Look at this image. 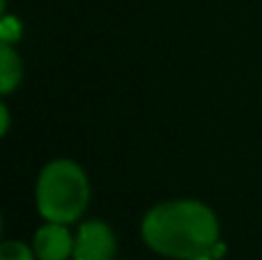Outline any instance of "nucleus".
<instances>
[{
    "mask_svg": "<svg viewBox=\"0 0 262 260\" xmlns=\"http://www.w3.org/2000/svg\"><path fill=\"white\" fill-rule=\"evenodd\" d=\"M143 240L152 251L189 260L212 256L219 244V219L200 201H166L154 205L140 224Z\"/></svg>",
    "mask_w": 262,
    "mask_h": 260,
    "instance_id": "f257e3e1",
    "label": "nucleus"
},
{
    "mask_svg": "<svg viewBox=\"0 0 262 260\" xmlns=\"http://www.w3.org/2000/svg\"><path fill=\"white\" fill-rule=\"evenodd\" d=\"M37 212L53 224H74L90 203V182L76 161L55 159L41 168L35 187Z\"/></svg>",
    "mask_w": 262,
    "mask_h": 260,
    "instance_id": "f03ea898",
    "label": "nucleus"
},
{
    "mask_svg": "<svg viewBox=\"0 0 262 260\" xmlns=\"http://www.w3.org/2000/svg\"><path fill=\"white\" fill-rule=\"evenodd\" d=\"M115 251V235L104 221L90 219L81 224L74 244V260H113Z\"/></svg>",
    "mask_w": 262,
    "mask_h": 260,
    "instance_id": "7ed1b4c3",
    "label": "nucleus"
},
{
    "mask_svg": "<svg viewBox=\"0 0 262 260\" xmlns=\"http://www.w3.org/2000/svg\"><path fill=\"white\" fill-rule=\"evenodd\" d=\"M74 244L76 240L72 237L67 224H44L35 233V256L39 260H67L74 256Z\"/></svg>",
    "mask_w": 262,
    "mask_h": 260,
    "instance_id": "20e7f679",
    "label": "nucleus"
},
{
    "mask_svg": "<svg viewBox=\"0 0 262 260\" xmlns=\"http://www.w3.org/2000/svg\"><path fill=\"white\" fill-rule=\"evenodd\" d=\"M23 67L18 53L12 49V44H0V92L9 95L21 83Z\"/></svg>",
    "mask_w": 262,
    "mask_h": 260,
    "instance_id": "39448f33",
    "label": "nucleus"
},
{
    "mask_svg": "<svg viewBox=\"0 0 262 260\" xmlns=\"http://www.w3.org/2000/svg\"><path fill=\"white\" fill-rule=\"evenodd\" d=\"M0 260H35V249H28L16 240H7L0 247Z\"/></svg>",
    "mask_w": 262,
    "mask_h": 260,
    "instance_id": "423d86ee",
    "label": "nucleus"
},
{
    "mask_svg": "<svg viewBox=\"0 0 262 260\" xmlns=\"http://www.w3.org/2000/svg\"><path fill=\"white\" fill-rule=\"evenodd\" d=\"M21 37V23H18L16 16H9V14H3V21H0V39L5 44H14Z\"/></svg>",
    "mask_w": 262,
    "mask_h": 260,
    "instance_id": "0eeeda50",
    "label": "nucleus"
},
{
    "mask_svg": "<svg viewBox=\"0 0 262 260\" xmlns=\"http://www.w3.org/2000/svg\"><path fill=\"white\" fill-rule=\"evenodd\" d=\"M0 118H3V129H0V134H7V129H9V111H7V106H0Z\"/></svg>",
    "mask_w": 262,
    "mask_h": 260,
    "instance_id": "6e6552de",
    "label": "nucleus"
},
{
    "mask_svg": "<svg viewBox=\"0 0 262 260\" xmlns=\"http://www.w3.org/2000/svg\"><path fill=\"white\" fill-rule=\"evenodd\" d=\"M189 260H216L214 256H195V258H189Z\"/></svg>",
    "mask_w": 262,
    "mask_h": 260,
    "instance_id": "1a4fd4ad",
    "label": "nucleus"
}]
</instances>
